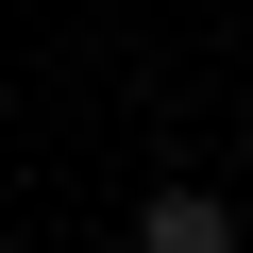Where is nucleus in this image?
<instances>
[{
    "label": "nucleus",
    "mask_w": 253,
    "mask_h": 253,
    "mask_svg": "<svg viewBox=\"0 0 253 253\" xmlns=\"http://www.w3.org/2000/svg\"><path fill=\"white\" fill-rule=\"evenodd\" d=\"M236 236H253V219H236L219 186H152V203H135V253H236Z\"/></svg>",
    "instance_id": "nucleus-1"
}]
</instances>
